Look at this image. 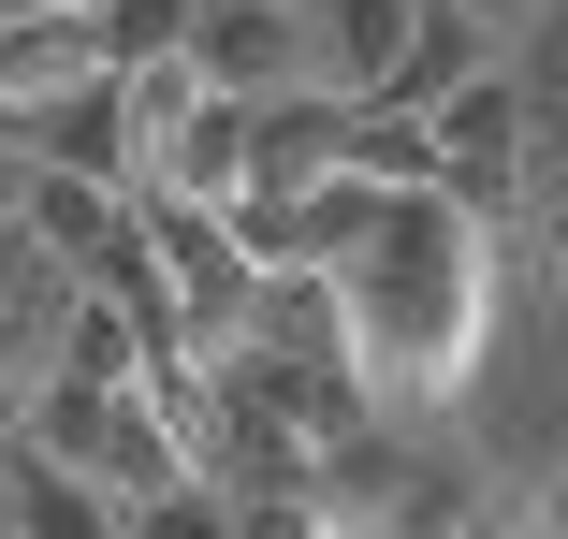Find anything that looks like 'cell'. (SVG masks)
<instances>
[{"label":"cell","mask_w":568,"mask_h":539,"mask_svg":"<svg viewBox=\"0 0 568 539\" xmlns=\"http://www.w3.org/2000/svg\"><path fill=\"white\" fill-rule=\"evenodd\" d=\"M423 190L452 204V220H481V234L525 204V88H510V59L467 73V88L423 118Z\"/></svg>","instance_id":"2"},{"label":"cell","mask_w":568,"mask_h":539,"mask_svg":"<svg viewBox=\"0 0 568 539\" xmlns=\"http://www.w3.org/2000/svg\"><path fill=\"white\" fill-rule=\"evenodd\" d=\"M452 539H539V525H525V510H496V496H481V510H467V525H452Z\"/></svg>","instance_id":"13"},{"label":"cell","mask_w":568,"mask_h":539,"mask_svg":"<svg viewBox=\"0 0 568 539\" xmlns=\"http://www.w3.org/2000/svg\"><path fill=\"white\" fill-rule=\"evenodd\" d=\"M335 306H351V379L379 423L437 408V394H467L481 336H496V234L481 220H452L437 190H394L379 204V234L335 263Z\"/></svg>","instance_id":"1"},{"label":"cell","mask_w":568,"mask_h":539,"mask_svg":"<svg viewBox=\"0 0 568 539\" xmlns=\"http://www.w3.org/2000/svg\"><path fill=\"white\" fill-rule=\"evenodd\" d=\"M16 16H30V0H0V30H16Z\"/></svg>","instance_id":"16"},{"label":"cell","mask_w":568,"mask_h":539,"mask_svg":"<svg viewBox=\"0 0 568 539\" xmlns=\"http://www.w3.org/2000/svg\"><path fill=\"white\" fill-rule=\"evenodd\" d=\"M73 16H102V0H73Z\"/></svg>","instance_id":"18"},{"label":"cell","mask_w":568,"mask_h":539,"mask_svg":"<svg viewBox=\"0 0 568 539\" xmlns=\"http://www.w3.org/2000/svg\"><path fill=\"white\" fill-rule=\"evenodd\" d=\"M190 88L204 102H234V118H263V102L321 88V44H306V0H190V30H175Z\"/></svg>","instance_id":"3"},{"label":"cell","mask_w":568,"mask_h":539,"mask_svg":"<svg viewBox=\"0 0 568 539\" xmlns=\"http://www.w3.org/2000/svg\"><path fill=\"white\" fill-rule=\"evenodd\" d=\"M467 73H496V44L452 16V0H423V30H408V59H394V88L365 102V118H408V132H423V118H437V102L467 88Z\"/></svg>","instance_id":"7"},{"label":"cell","mask_w":568,"mask_h":539,"mask_svg":"<svg viewBox=\"0 0 568 539\" xmlns=\"http://www.w3.org/2000/svg\"><path fill=\"white\" fill-rule=\"evenodd\" d=\"M408 30H423V0H321L306 16V44H321V102H365L394 88V59H408Z\"/></svg>","instance_id":"6"},{"label":"cell","mask_w":568,"mask_h":539,"mask_svg":"<svg viewBox=\"0 0 568 539\" xmlns=\"http://www.w3.org/2000/svg\"><path fill=\"white\" fill-rule=\"evenodd\" d=\"M351 102H321V88H292V102H263L248 118V204H292V190H321V175H351Z\"/></svg>","instance_id":"5"},{"label":"cell","mask_w":568,"mask_h":539,"mask_svg":"<svg viewBox=\"0 0 568 539\" xmlns=\"http://www.w3.org/2000/svg\"><path fill=\"white\" fill-rule=\"evenodd\" d=\"M0 510H16V539H132V510H118V496H88V481L30 467V452H16V496H0Z\"/></svg>","instance_id":"8"},{"label":"cell","mask_w":568,"mask_h":539,"mask_svg":"<svg viewBox=\"0 0 568 539\" xmlns=\"http://www.w3.org/2000/svg\"><path fill=\"white\" fill-rule=\"evenodd\" d=\"M525 525H539V539H568V467H554V481L525 496Z\"/></svg>","instance_id":"14"},{"label":"cell","mask_w":568,"mask_h":539,"mask_svg":"<svg viewBox=\"0 0 568 539\" xmlns=\"http://www.w3.org/2000/svg\"><path fill=\"white\" fill-rule=\"evenodd\" d=\"M234 539H351V510L321 481H263V496H234Z\"/></svg>","instance_id":"9"},{"label":"cell","mask_w":568,"mask_h":539,"mask_svg":"<svg viewBox=\"0 0 568 539\" xmlns=\"http://www.w3.org/2000/svg\"><path fill=\"white\" fill-rule=\"evenodd\" d=\"M554 263H568V190H554Z\"/></svg>","instance_id":"15"},{"label":"cell","mask_w":568,"mask_h":539,"mask_svg":"<svg viewBox=\"0 0 568 539\" xmlns=\"http://www.w3.org/2000/svg\"><path fill=\"white\" fill-rule=\"evenodd\" d=\"M118 73V44H102V16H73V0H30L16 30H0V118H44V102H73V88H102Z\"/></svg>","instance_id":"4"},{"label":"cell","mask_w":568,"mask_h":539,"mask_svg":"<svg viewBox=\"0 0 568 539\" xmlns=\"http://www.w3.org/2000/svg\"><path fill=\"white\" fill-rule=\"evenodd\" d=\"M30 365H44V350H30V321H0V423H16V394H30Z\"/></svg>","instance_id":"12"},{"label":"cell","mask_w":568,"mask_h":539,"mask_svg":"<svg viewBox=\"0 0 568 539\" xmlns=\"http://www.w3.org/2000/svg\"><path fill=\"white\" fill-rule=\"evenodd\" d=\"M0 539H16V510H0Z\"/></svg>","instance_id":"17"},{"label":"cell","mask_w":568,"mask_h":539,"mask_svg":"<svg viewBox=\"0 0 568 539\" xmlns=\"http://www.w3.org/2000/svg\"><path fill=\"white\" fill-rule=\"evenodd\" d=\"M452 16H467V30H481V44H496V59H510V44H525V30H539V0H452Z\"/></svg>","instance_id":"11"},{"label":"cell","mask_w":568,"mask_h":539,"mask_svg":"<svg viewBox=\"0 0 568 539\" xmlns=\"http://www.w3.org/2000/svg\"><path fill=\"white\" fill-rule=\"evenodd\" d=\"M132 539H234V496L175 481V496H146V510H132Z\"/></svg>","instance_id":"10"}]
</instances>
